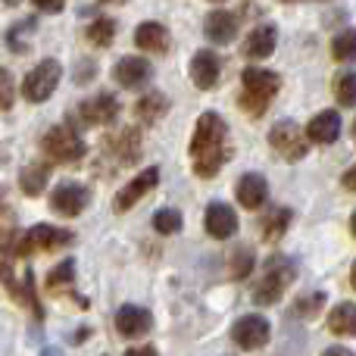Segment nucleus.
I'll list each match as a JSON object with an SVG mask.
<instances>
[{
    "mask_svg": "<svg viewBox=\"0 0 356 356\" xmlns=\"http://www.w3.org/2000/svg\"><path fill=\"white\" fill-rule=\"evenodd\" d=\"M232 156L228 125L219 113H203L191 138V166L200 178H216Z\"/></svg>",
    "mask_w": 356,
    "mask_h": 356,
    "instance_id": "obj_1",
    "label": "nucleus"
},
{
    "mask_svg": "<svg viewBox=\"0 0 356 356\" xmlns=\"http://www.w3.org/2000/svg\"><path fill=\"white\" fill-rule=\"evenodd\" d=\"M0 278H3L6 291H10L13 300H19L31 316L41 319L44 309H41V300H38V284H35V272L31 266L25 263L19 253H6L3 263H0Z\"/></svg>",
    "mask_w": 356,
    "mask_h": 356,
    "instance_id": "obj_2",
    "label": "nucleus"
},
{
    "mask_svg": "<svg viewBox=\"0 0 356 356\" xmlns=\"http://www.w3.org/2000/svg\"><path fill=\"white\" fill-rule=\"evenodd\" d=\"M241 85H244V91H241V106H244L250 116H263V113L269 110L272 97L278 94V88H282V75L272 72V69L250 66L241 75Z\"/></svg>",
    "mask_w": 356,
    "mask_h": 356,
    "instance_id": "obj_3",
    "label": "nucleus"
},
{
    "mask_svg": "<svg viewBox=\"0 0 356 356\" xmlns=\"http://www.w3.org/2000/svg\"><path fill=\"white\" fill-rule=\"evenodd\" d=\"M294 278H297V263L294 259L272 257L269 263H266L259 284L253 288V303H257V307H272V303H278Z\"/></svg>",
    "mask_w": 356,
    "mask_h": 356,
    "instance_id": "obj_4",
    "label": "nucleus"
},
{
    "mask_svg": "<svg viewBox=\"0 0 356 356\" xmlns=\"http://www.w3.org/2000/svg\"><path fill=\"white\" fill-rule=\"evenodd\" d=\"M6 244H10V253L29 257V253H35V250H60V247L72 244V232L56 228V225H35L22 234L6 238Z\"/></svg>",
    "mask_w": 356,
    "mask_h": 356,
    "instance_id": "obj_5",
    "label": "nucleus"
},
{
    "mask_svg": "<svg viewBox=\"0 0 356 356\" xmlns=\"http://www.w3.org/2000/svg\"><path fill=\"white\" fill-rule=\"evenodd\" d=\"M60 79H63L60 60L47 56V60H41L29 75H25V81H22V97L29 100V104H44V100L54 97V91H56V85H60Z\"/></svg>",
    "mask_w": 356,
    "mask_h": 356,
    "instance_id": "obj_6",
    "label": "nucleus"
},
{
    "mask_svg": "<svg viewBox=\"0 0 356 356\" xmlns=\"http://www.w3.org/2000/svg\"><path fill=\"white\" fill-rule=\"evenodd\" d=\"M41 147L54 163H79L88 154L85 141L79 138V131L72 125H54V129H47Z\"/></svg>",
    "mask_w": 356,
    "mask_h": 356,
    "instance_id": "obj_7",
    "label": "nucleus"
},
{
    "mask_svg": "<svg viewBox=\"0 0 356 356\" xmlns=\"http://www.w3.org/2000/svg\"><path fill=\"white\" fill-rule=\"evenodd\" d=\"M269 144L278 156H284L288 163H297L307 156V147H309V138L294 119H282L269 129Z\"/></svg>",
    "mask_w": 356,
    "mask_h": 356,
    "instance_id": "obj_8",
    "label": "nucleus"
},
{
    "mask_svg": "<svg viewBox=\"0 0 356 356\" xmlns=\"http://www.w3.org/2000/svg\"><path fill=\"white\" fill-rule=\"evenodd\" d=\"M88 203H91V194H88V188L79 181H63V184H56L54 194H50V209L66 216V219H75Z\"/></svg>",
    "mask_w": 356,
    "mask_h": 356,
    "instance_id": "obj_9",
    "label": "nucleus"
},
{
    "mask_svg": "<svg viewBox=\"0 0 356 356\" xmlns=\"http://www.w3.org/2000/svg\"><path fill=\"white\" fill-rule=\"evenodd\" d=\"M269 334H272L269 319H266V316H257V313L238 319L234 322V328H232L234 344L244 347V350H257V347H263L266 341H269Z\"/></svg>",
    "mask_w": 356,
    "mask_h": 356,
    "instance_id": "obj_10",
    "label": "nucleus"
},
{
    "mask_svg": "<svg viewBox=\"0 0 356 356\" xmlns=\"http://www.w3.org/2000/svg\"><path fill=\"white\" fill-rule=\"evenodd\" d=\"M203 228H207L209 238L228 241L234 232H238V213H234L228 203L216 200V203H209L207 213H203Z\"/></svg>",
    "mask_w": 356,
    "mask_h": 356,
    "instance_id": "obj_11",
    "label": "nucleus"
},
{
    "mask_svg": "<svg viewBox=\"0 0 356 356\" xmlns=\"http://www.w3.org/2000/svg\"><path fill=\"white\" fill-rule=\"evenodd\" d=\"M116 116H119V100L113 94H94L91 100L79 104L81 125H110Z\"/></svg>",
    "mask_w": 356,
    "mask_h": 356,
    "instance_id": "obj_12",
    "label": "nucleus"
},
{
    "mask_svg": "<svg viewBox=\"0 0 356 356\" xmlns=\"http://www.w3.org/2000/svg\"><path fill=\"white\" fill-rule=\"evenodd\" d=\"M156 184H160V169H156V166L138 172V178H131V181L116 194V213H125V209H131L138 200H141V197H147L150 191L156 188Z\"/></svg>",
    "mask_w": 356,
    "mask_h": 356,
    "instance_id": "obj_13",
    "label": "nucleus"
},
{
    "mask_svg": "<svg viewBox=\"0 0 356 356\" xmlns=\"http://www.w3.org/2000/svg\"><path fill=\"white\" fill-rule=\"evenodd\" d=\"M150 328H154V316H150V309L138 307V303H125V307H119L116 332L122 334V338H141V334H147Z\"/></svg>",
    "mask_w": 356,
    "mask_h": 356,
    "instance_id": "obj_14",
    "label": "nucleus"
},
{
    "mask_svg": "<svg viewBox=\"0 0 356 356\" xmlns=\"http://www.w3.org/2000/svg\"><path fill=\"white\" fill-rule=\"evenodd\" d=\"M191 79L200 91H213L222 79V60L213 50H197L194 60H191Z\"/></svg>",
    "mask_w": 356,
    "mask_h": 356,
    "instance_id": "obj_15",
    "label": "nucleus"
},
{
    "mask_svg": "<svg viewBox=\"0 0 356 356\" xmlns=\"http://www.w3.org/2000/svg\"><path fill=\"white\" fill-rule=\"evenodd\" d=\"M116 81L122 88H129V91H135V88H144L150 85V79H154V66H150L144 56H122V60L116 63Z\"/></svg>",
    "mask_w": 356,
    "mask_h": 356,
    "instance_id": "obj_16",
    "label": "nucleus"
},
{
    "mask_svg": "<svg viewBox=\"0 0 356 356\" xmlns=\"http://www.w3.org/2000/svg\"><path fill=\"white\" fill-rule=\"evenodd\" d=\"M234 197H238V203L244 209H259L266 203V197H269V184L259 172H247L234 184Z\"/></svg>",
    "mask_w": 356,
    "mask_h": 356,
    "instance_id": "obj_17",
    "label": "nucleus"
},
{
    "mask_svg": "<svg viewBox=\"0 0 356 356\" xmlns=\"http://www.w3.org/2000/svg\"><path fill=\"white\" fill-rule=\"evenodd\" d=\"M238 16L232 10H213L207 19H203V31L213 44H232L234 35H238Z\"/></svg>",
    "mask_w": 356,
    "mask_h": 356,
    "instance_id": "obj_18",
    "label": "nucleus"
},
{
    "mask_svg": "<svg viewBox=\"0 0 356 356\" xmlns=\"http://www.w3.org/2000/svg\"><path fill=\"white\" fill-rule=\"evenodd\" d=\"M275 44H278V29L272 22H263L247 35L244 54L250 56V60H266V56L275 54Z\"/></svg>",
    "mask_w": 356,
    "mask_h": 356,
    "instance_id": "obj_19",
    "label": "nucleus"
},
{
    "mask_svg": "<svg viewBox=\"0 0 356 356\" xmlns=\"http://www.w3.org/2000/svg\"><path fill=\"white\" fill-rule=\"evenodd\" d=\"M341 135V116L338 110H322L319 116H313V122L307 125V138L313 144H334Z\"/></svg>",
    "mask_w": 356,
    "mask_h": 356,
    "instance_id": "obj_20",
    "label": "nucleus"
},
{
    "mask_svg": "<svg viewBox=\"0 0 356 356\" xmlns=\"http://www.w3.org/2000/svg\"><path fill=\"white\" fill-rule=\"evenodd\" d=\"M135 44L141 50H150V54H160V50H166L169 47L166 25H160V22H141L135 29Z\"/></svg>",
    "mask_w": 356,
    "mask_h": 356,
    "instance_id": "obj_21",
    "label": "nucleus"
},
{
    "mask_svg": "<svg viewBox=\"0 0 356 356\" xmlns=\"http://www.w3.org/2000/svg\"><path fill=\"white\" fill-rule=\"evenodd\" d=\"M328 328L338 338H356V303H338L328 313Z\"/></svg>",
    "mask_w": 356,
    "mask_h": 356,
    "instance_id": "obj_22",
    "label": "nucleus"
},
{
    "mask_svg": "<svg viewBox=\"0 0 356 356\" xmlns=\"http://www.w3.org/2000/svg\"><path fill=\"white\" fill-rule=\"evenodd\" d=\"M47 178H50L47 163H31V166H25L19 172V188H22L25 197H38L44 191V184H47Z\"/></svg>",
    "mask_w": 356,
    "mask_h": 356,
    "instance_id": "obj_23",
    "label": "nucleus"
},
{
    "mask_svg": "<svg viewBox=\"0 0 356 356\" xmlns=\"http://www.w3.org/2000/svg\"><path fill=\"white\" fill-rule=\"evenodd\" d=\"M291 219H294V213H291L288 207H275V209H269V213L263 216V238L269 241V244H275V241L282 238L284 232H288Z\"/></svg>",
    "mask_w": 356,
    "mask_h": 356,
    "instance_id": "obj_24",
    "label": "nucleus"
},
{
    "mask_svg": "<svg viewBox=\"0 0 356 356\" xmlns=\"http://www.w3.org/2000/svg\"><path fill=\"white\" fill-rule=\"evenodd\" d=\"M72 284H75V263H72V259H63L56 269H50V275H47V291H50L54 297L69 294V291H72Z\"/></svg>",
    "mask_w": 356,
    "mask_h": 356,
    "instance_id": "obj_25",
    "label": "nucleus"
},
{
    "mask_svg": "<svg viewBox=\"0 0 356 356\" xmlns=\"http://www.w3.org/2000/svg\"><path fill=\"white\" fill-rule=\"evenodd\" d=\"M166 106H169V97H163V94H147V97H141L138 100V106H135V116L141 119V122H147V125H154L156 119H163L166 116Z\"/></svg>",
    "mask_w": 356,
    "mask_h": 356,
    "instance_id": "obj_26",
    "label": "nucleus"
},
{
    "mask_svg": "<svg viewBox=\"0 0 356 356\" xmlns=\"http://www.w3.org/2000/svg\"><path fill=\"white\" fill-rule=\"evenodd\" d=\"M85 38L94 44V47H110L113 38H116V22H113V19H106V16L94 19V22L88 25Z\"/></svg>",
    "mask_w": 356,
    "mask_h": 356,
    "instance_id": "obj_27",
    "label": "nucleus"
},
{
    "mask_svg": "<svg viewBox=\"0 0 356 356\" xmlns=\"http://www.w3.org/2000/svg\"><path fill=\"white\" fill-rule=\"evenodd\" d=\"M332 56L338 63H356V29H344V31L334 35Z\"/></svg>",
    "mask_w": 356,
    "mask_h": 356,
    "instance_id": "obj_28",
    "label": "nucleus"
},
{
    "mask_svg": "<svg viewBox=\"0 0 356 356\" xmlns=\"http://www.w3.org/2000/svg\"><path fill=\"white\" fill-rule=\"evenodd\" d=\"M322 307H325V294H322V291H316V294H303L300 300H294L291 316H294V319H316Z\"/></svg>",
    "mask_w": 356,
    "mask_h": 356,
    "instance_id": "obj_29",
    "label": "nucleus"
},
{
    "mask_svg": "<svg viewBox=\"0 0 356 356\" xmlns=\"http://www.w3.org/2000/svg\"><path fill=\"white\" fill-rule=\"evenodd\" d=\"M334 97L341 106H356V72H344L334 79Z\"/></svg>",
    "mask_w": 356,
    "mask_h": 356,
    "instance_id": "obj_30",
    "label": "nucleus"
},
{
    "mask_svg": "<svg viewBox=\"0 0 356 356\" xmlns=\"http://www.w3.org/2000/svg\"><path fill=\"white\" fill-rule=\"evenodd\" d=\"M181 225H184V219H181L178 209H156L154 213V228L160 234H178Z\"/></svg>",
    "mask_w": 356,
    "mask_h": 356,
    "instance_id": "obj_31",
    "label": "nucleus"
},
{
    "mask_svg": "<svg viewBox=\"0 0 356 356\" xmlns=\"http://www.w3.org/2000/svg\"><path fill=\"white\" fill-rule=\"evenodd\" d=\"M250 269H253V250H250V247H241V250H234L232 253V275L234 278H244Z\"/></svg>",
    "mask_w": 356,
    "mask_h": 356,
    "instance_id": "obj_32",
    "label": "nucleus"
},
{
    "mask_svg": "<svg viewBox=\"0 0 356 356\" xmlns=\"http://www.w3.org/2000/svg\"><path fill=\"white\" fill-rule=\"evenodd\" d=\"M13 100H16V81L0 66V110H13Z\"/></svg>",
    "mask_w": 356,
    "mask_h": 356,
    "instance_id": "obj_33",
    "label": "nucleus"
},
{
    "mask_svg": "<svg viewBox=\"0 0 356 356\" xmlns=\"http://www.w3.org/2000/svg\"><path fill=\"white\" fill-rule=\"evenodd\" d=\"M31 3H35L38 10H44V13H60L66 0H31Z\"/></svg>",
    "mask_w": 356,
    "mask_h": 356,
    "instance_id": "obj_34",
    "label": "nucleus"
},
{
    "mask_svg": "<svg viewBox=\"0 0 356 356\" xmlns=\"http://www.w3.org/2000/svg\"><path fill=\"white\" fill-rule=\"evenodd\" d=\"M341 184H344L347 191H356V166H350V169H347V172H344V178H341Z\"/></svg>",
    "mask_w": 356,
    "mask_h": 356,
    "instance_id": "obj_35",
    "label": "nucleus"
},
{
    "mask_svg": "<svg viewBox=\"0 0 356 356\" xmlns=\"http://www.w3.org/2000/svg\"><path fill=\"white\" fill-rule=\"evenodd\" d=\"M129 353H156V347H131Z\"/></svg>",
    "mask_w": 356,
    "mask_h": 356,
    "instance_id": "obj_36",
    "label": "nucleus"
},
{
    "mask_svg": "<svg viewBox=\"0 0 356 356\" xmlns=\"http://www.w3.org/2000/svg\"><path fill=\"white\" fill-rule=\"evenodd\" d=\"M350 284H353V291H356V263H353V269H350Z\"/></svg>",
    "mask_w": 356,
    "mask_h": 356,
    "instance_id": "obj_37",
    "label": "nucleus"
},
{
    "mask_svg": "<svg viewBox=\"0 0 356 356\" xmlns=\"http://www.w3.org/2000/svg\"><path fill=\"white\" fill-rule=\"evenodd\" d=\"M350 232H353V238H356V213L350 216Z\"/></svg>",
    "mask_w": 356,
    "mask_h": 356,
    "instance_id": "obj_38",
    "label": "nucleus"
},
{
    "mask_svg": "<svg viewBox=\"0 0 356 356\" xmlns=\"http://www.w3.org/2000/svg\"><path fill=\"white\" fill-rule=\"evenodd\" d=\"M100 3H125V0H100Z\"/></svg>",
    "mask_w": 356,
    "mask_h": 356,
    "instance_id": "obj_39",
    "label": "nucleus"
},
{
    "mask_svg": "<svg viewBox=\"0 0 356 356\" xmlns=\"http://www.w3.org/2000/svg\"><path fill=\"white\" fill-rule=\"evenodd\" d=\"M6 3H19V0H6Z\"/></svg>",
    "mask_w": 356,
    "mask_h": 356,
    "instance_id": "obj_40",
    "label": "nucleus"
},
{
    "mask_svg": "<svg viewBox=\"0 0 356 356\" xmlns=\"http://www.w3.org/2000/svg\"><path fill=\"white\" fill-rule=\"evenodd\" d=\"M353 135H356V122H353Z\"/></svg>",
    "mask_w": 356,
    "mask_h": 356,
    "instance_id": "obj_41",
    "label": "nucleus"
},
{
    "mask_svg": "<svg viewBox=\"0 0 356 356\" xmlns=\"http://www.w3.org/2000/svg\"><path fill=\"white\" fill-rule=\"evenodd\" d=\"M288 3H297V0H288Z\"/></svg>",
    "mask_w": 356,
    "mask_h": 356,
    "instance_id": "obj_42",
    "label": "nucleus"
},
{
    "mask_svg": "<svg viewBox=\"0 0 356 356\" xmlns=\"http://www.w3.org/2000/svg\"><path fill=\"white\" fill-rule=\"evenodd\" d=\"M213 3H222V0H213Z\"/></svg>",
    "mask_w": 356,
    "mask_h": 356,
    "instance_id": "obj_43",
    "label": "nucleus"
}]
</instances>
